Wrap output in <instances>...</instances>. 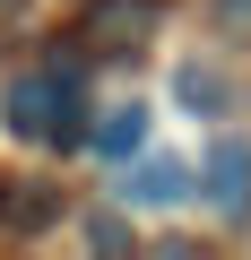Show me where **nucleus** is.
<instances>
[{
  "mask_svg": "<svg viewBox=\"0 0 251 260\" xmlns=\"http://www.w3.org/2000/svg\"><path fill=\"white\" fill-rule=\"evenodd\" d=\"M199 200L217 217H251V139H217L199 156Z\"/></svg>",
  "mask_w": 251,
  "mask_h": 260,
  "instance_id": "obj_3",
  "label": "nucleus"
},
{
  "mask_svg": "<svg viewBox=\"0 0 251 260\" xmlns=\"http://www.w3.org/2000/svg\"><path fill=\"white\" fill-rule=\"evenodd\" d=\"M121 200L130 208H182L191 200V165L182 156H139L130 174H121Z\"/></svg>",
  "mask_w": 251,
  "mask_h": 260,
  "instance_id": "obj_4",
  "label": "nucleus"
},
{
  "mask_svg": "<svg viewBox=\"0 0 251 260\" xmlns=\"http://www.w3.org/2000/svg\"><path fill=\"white\" fill-rule=\"evenodd\" d=\"M173 87H182V104H191V113H225V104H234V87H225L217 70H199V61H191Z\"/></svg>",
  "mask_w": 251,
  "mask_h": 260,
  "instance_id": "obj_6",
  "label": "nucleus"
},
{
  "mask_svg": "<svg viewBox=\"0 0 251 260\" xmlns=\"http://www.w3.org/2000/svg\"><path fill=\"white\" fill-rule=\"evenodd\" d=\"M156 0H95V9H87V26H78V44L95 52V61H130L148 35H156Z\"/></svg>",
  "mask_w": 251,
  "mask_h": 260,
  "instance_id": "obj_2",
  "label": "nucleus"
},
{
  "mask_svg": "<svg viewBox=\"0 0 251 260\" xmlns=\"http://www.w3.org/2000/svg\"><path fill=\"white\" fill-rule=\"evenodd\" d=\"M87 139H95L104 156H139V148H148V104H113V113H95Z\"/></svg>",
  "mask_w": 251,
  "mask_h": 260,
  "instance_id": "obj_5",
  "label": "nucleus"
},
{
  "mask_svg": "<svg viewBox=\"0 0 251 260\" xmlns=\"http://www.w3.org/2000/svg\"><path fill=\"white\" fill-rule=\"evenodd\" d=\"M217 18H234V26H251V0H217Z\"/></svg>",
  "mask_w": 251,
  "mask_h": 260,
  "instance_id": "obj_7",
  "label": "nucleus"
},
{
  "mask_svg": "<svg viewBox=\"0 0 251 260\" xmlns=\"http://www.w3.org/2000/svg\"><path fill=\"white\" fill-rule=\"evenodd\" d=\"M0 121H9L18 139H35V148H78V139H87V87H78V70L44 61V70L9 78Z\"/></svg>",
  "mask_w": 251,
  "mask_h": 260,
  "instance_id": "obj_1",
  "label": "nucleus"
}]
</instances>
